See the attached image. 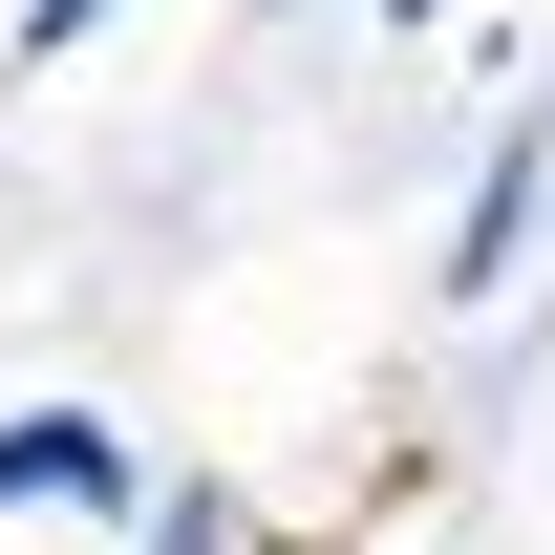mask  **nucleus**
<instances>
[{"label": "nucleus", "instance_id": "1", "mask_svg": "<svg viewBox=\"0 0 555 555\" xmlns=\"http://www.w3.org/2000/svg\"><path fill=\"white\" fill-rule=\"evenodd\" d=\"M534 235H555V107H513V129L470 150V193H449V321H491V299H513V278H534Z\"/></svg>", "mask_w": 555, "mask_h": 555}, {"label": "nucleus", "instance_id": "2", "mask_svg": "<svg viewBox=\"0 0 555 555\" xmlns=\"http://www.w3.org/2000/svg\"><path fill=\"white\" fill-rule=\"evenodd\" d=\"M150 491V449L107 406H86V385H43V406H0V534H22V513H129Z\"/></svg>", "mask_w": 555, "mask_h": 555}, {"label": "nucleus", "instance_id": "3", "mask_svg": "<svg viewBox=\"0 0 555 555\" xmlns=\"http://www.w3.org/2000/svg\"><path fill=\"white\" fill-rule=\"evenodd\" d=\"M257 534H278V513H257L235 470H150V491H129V555H257Z\"/></svg>", "mask_w": 555, "mask_h": 555}, {"label": "nucleus", "instance_id": "4", "mask_svg": "<svg viewBox=\"0 0 555 555\" xmlns=\"http://www.w3.org/2000/svg\"><path fill=\"white\" fill-rule=\"evenodd\" d=\"M129 0H0V65H65V43H107Z\"/></svg>", "mask_w": 555, "mask_h": 555}, {"label": "nucleus", "instance_id": "5", "mask_svg": "<svg viewBox=\"0 0 555 555\" xmlns=\"http://www.w3.org/2000/svg\"><path fill=\"white\" fill-rule=\"evenodd\" d=\"M427 22H449V0H385V43H427Z\"/></svg>", "mask_w": 555, "mask_h": 555}, {"label": "nucleus", "instance_id": "6", "mask_svg": "<svg viewBox=\"0 0 555 555\" xmlns=\"http://www.w3.org/2000/svg\"><path fill=\"white\" fill-rule=\"evenodd\" d=\"M257 555H343V534H299V513H278V534H257Z\"/></svg>", "mask_w": 555, "mask_h": 555}]
</instances>
